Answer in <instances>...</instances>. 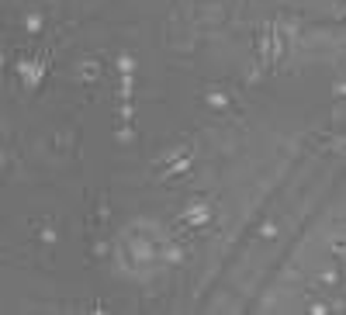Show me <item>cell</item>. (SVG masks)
Returning a JSON list of instances; mask_svg holds the SVG:
<instances>
[{
    "mask_svg": "<svg viewBox=\"0 0 346 315\" xmlns=\"http://www.w3.org/2000/svg\"><path fill=\"white\" fill-rule=\"evenodd\" d=\"M14 69H18L21 83H24L28 90H31V87H39V83H42V77H45V62H42V59H21L18 66H14Z\"/></svg>",
    "mask_w": 346,
    "mask_h": 315,
    "instance_id": "cell-1",
    "label": "cell"
},
{
    "mask_svg": "<svg viewBox=\"0 0 346 315\" xmlns=\"http://www.w3.org/2000/svg\"><path fill=\"white\" fill-rule=\"evenodd\" d=\"M180 222H184V225H191V229H201V225H208V222H212V204H204V201L191 204V208L180 215Z\"/></svg>",
    "mask_w": 346,
    "mask_h": 315,
    "instance_id": "cell-2",
    "label": "cell"
},
{
    "mask_svg": "<svg viewBox=\"0 0 346 315\" xmlns=\"http://www.w3.org/2000/svg\"><path fill=\"white\" fill-rule=\"evenodd\" d=\"M97 77H100V62L97 59H80V66H77V80L80 83H94Z\"/></svg>",
    "mask_w": 346,
    "mask_h": 315,
    "instance_id": "cell-3",
    "label": "cell"
},
{
    "mask_svg": "<svg viewBox=\"0 0 346 315\" xmlns=\"http://www.w3.org/2000/svg\"><path fill=\"white\" fill-rule=\"evenodd\" d=\"M132 97H135V73H121V80H118V100L125 104Z\"/></svg>",
    "mask_w": 346,
    "mask_h": 315,
    "instance_id": "cell-4",
    "label": "cell"
},
{
    "mask_svg": "<svg viewBox=\"0 0 346 315\" xmlns=\"http://www.w3.org/2000/svg\"><path fill=\"white\" fill-rule=\"evenodd\" d=\"M187 170H191V156H180L166 166V177H180V173H187Z\"/></svg>",
    "mask_w": 346,
    "mask_h": 315,
    "instance_id": "cell-5",
    "label": "cell"
},
{
    "mask_svg": "<svg viewBox=\"0 0 346 315\" xmlns=\"http://www.w3.org/2000/svg\"><path fill=\"white\" fill-rule=\"evenodd\" d=\"M208 104H212V108H218V111H222V108H229V94H225V90H208Z\"/></svg>",
    "mask_w": 346,
    "mask_h": 315,
    "instance_id": "cell-6",
    "label": "cell"
},
{
    "mask_svg": "<svg viewBox=\"0 0 346 315\" xmlns=\"http://www.w3.org/2000/svg\"><path fill=\"white\" fill-rule=\"evenodd\" d=\"M115 66H118V73H135V56L121 52V56L115 59Z\"/></svg>",
    "mask_w": 346,
    "mask_h": 315,
    "instance_id": "cell-7",
    "label": "cell"
},
{
    "mask_svg": "<svg viewBox=\"0 0 346 315\" xmlns=\"http://www.w3.org/2000/svg\"><path fill=\"white\" fill-rule=\"evenodd\" d=\"M24 28H28L31 35H39V31H42V14H39V11H31V14L24 18Z\"/></svg>",
    "mask_w": 346,
    "mask_h": 315,
    "instance_id": "cell-8",
    "label": "cell"
},
{
    "mask_svg": "<svg viewBox=\"0 0 346 315\" xmlns=\"http://www.w3.org/2000/svg\"><path fill=\"white\" fill-rule=\"evenodd\" d=\"M180 156H187V146H170L159 159H163V163H173V159H180Z\"/></svg>",
    "mask_w": 346,
    "mask_h": 315,
    "instance_id": "cell-9",
    "label": "cell"
},
{
    "mask_svg": "<svg viewBox=\"0 0 346 315\" xmlns=\"http://www.w3.org/2000/svg\"><path fill=\"white\" fill-rule=\"evenodd\" d=\"M319 281H322L326 288H336V284H339V270H322V274H319Z\"/></svg>",
    "mask_w": 346,
    "mask_h": 315,
    "instance_id": "cell-10",
    "label": "cell"
},
{
    "mask_svg": "<svg viewBox=\"0 0 346 315\" xmlns=\"http://www.w3.org/2000/svg\"><path fill=\"white\" fill-rule=\"evenodd\" d=\"M39 239L45 242V246H52V242H56V229H52V225H42V229H39Z\"/></svg>",
    "mask_w": 346,
    "mask_h": 315,
    "instance_id": "cell-11",
    "label": "cell"
},
{
    "mask_svg": "<svg viewBox=\"0 0 346 315\" xmlns=\"http://www.w3.org/2000/svg\"><path fill=\"white\" fill-rule=\"evenodd\" d=\"M163 260H166V263H180V260H184V253H180L177 246H166V250H163Z\"/></svg>",
    "mask_w": 346,
    "mask_h": 315,
    "instance_id": "cell-12",
    "label": "cell"
},
{
    "mask_svg": "<svg viewBox=\"0 0 346 315\" xmlns=\"http://www.w3.org/2000/svg\"><path fill=\"white\" fill-rule=\"evenodd\" d=\"M118 115H121V121H125V125H128V121L135 118V108H132V100H125V104L118 108Z\"/></svg>",
    "mask_w": 346,
    "mask_h": 315,
    "instance_id": "cell-13",
    "label": "cell"
},
{
    "mask_svg": "<svg viewBox=\"0 0 346 315\" xmlns=\"http://www.w3.org/2000/svg\"><path fill=\"white\" fill-rule=\"evenodd\" d=\"M260 236H263V239H277V225H270V222H267V225L260 229Z\"/></svg>",
    "mask_w": 346,
    "mask_h": 315,
    "instance_id": "cell-14",
    "label": "cell"
},
{
    "mask_svg": "<svg viewBox=\"0 0 346 315\" xmlns=\"http://www.w3.org/2000/svg\"><path fill=\"white\" fill-rule=\"evenodd\" d=\"M132 128H128V125H125V128H118V142H132Z\"/></svg>",
    "mask_w": 346,
    "mask_h": 315,
    "instance_id": "cell-15",
    "label": "cell"
},
{
    "mask_svg": "<svg viewBox=\"0 0 346 315\" xmlns=\"http://www.w3.org/2000/svg\"><path fill=\"white\" fill-rule=\"evenodd\" d=\"M332 253H336V256H346V239H336V242H332Z\"/></svg>",
    "mask_w": 346,
    "mask_h": 315,
    "instance_id": "cell-16",
    "label": "cell"
},
{
    "mask_svg": "<svg viewBox=\"0 0 346 315\" xmlns=\"http://www.w3.org/2000/svg\"><path fill=\"white\" fill-rule=\"evenodd\" d=\"M308 312H312V315H326V312H329V305H322V301H315V305H312Z\"/></svg>",
    "mask_w": 346,
    "mask_h": 315,
    "instance_id": "cell-17",
    "label": "cell"
},
{
    "mask_svg": "<svg viewBox=\"0 0 346 315\" xmlns=\"http://www.w3.org/2000/svg\"><path fill=\"white\" fill-rule=\"evenodd\" d=\"M332 94H336V97H346V80H339V83L332 87Z\"/></svg>",
    "mask_w": 346,
    "mask_h": 315,
    "instance_id": "cell-18",
    "label": "cell"
}]
</instances>
